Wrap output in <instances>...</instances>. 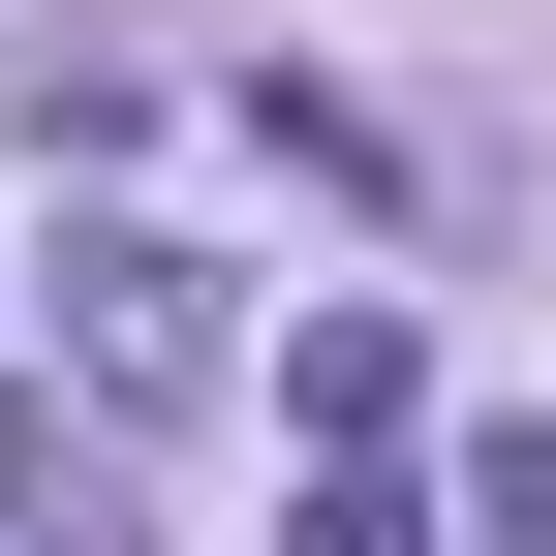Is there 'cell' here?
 I'll use <instances>...</instances> for the list:
<instances>
[{"mask_svg": "<svg viewBox=\"0 0 556 556\" xmlns=\"http://www.w3.org/2000/svg\"><path fill=\"white\" fill-rule=\"evenodd\" d=\"M464 526H495V556H556V402H526L495 464H464Z\"/></svg>", "mask_w": 556, "mask_h": 556, "instance_id": "cell-4", "label": "cell"}, {"mask_svg": "<svg viewBox=\"0 0 556 556\" xmlns=\"http://www.w3.org/2000/svg\"><path fill=\"white\" fill-rule=\"evenodd\" d=\"M62 371H93V402H217V248L93 217V248H62Z\"/></svg>", "mask_w": 556, "mask_h": 556, "instance_id": "cell-1", "label": "cell"}, {"mask_svg": "<svg viewBox=\"0 0 556 556\" xmlns=\"http://www.w3.org/2000/svg\"><path fill=\"white\" fill-rule=\"evenodd\" d=\"M0 526H62V556H93V433H62V402H0Z\"/></svg>", "mask_w": 556, "mask_h": 556, "instance_id": "cell-3", "label": "cell"}, {"mask_svg": "<svg viewBox=\"0 0 556 556\" xmlns=\"http://www.w3.org/2000/svg\"><path fill=\"white\" fill-rule=\"evenodd\" d=\"M278 556H433V495H402L371 433H309V526H278Z\"/></svg>", "mask_w": 556, "mask_h": 556, "instance_id": "cell-2", "label": "cell"}]
</instances>
